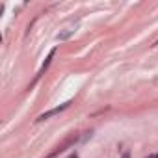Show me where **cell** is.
Returning <instances> with one entry per match:
<instances>
[{
    "mask_svg": "<svg viewBox=\"0 0 158 158\" xmlns=\"http://www.w3.org/2000/svg\"><path fill=\"white\" fill-rule=\"evenodd\" d=\"M69 106H71V101H67V102H63V104H60V106H56V108H52V110L45 112V114H39V115L35 117V123L47 121L48 117H52V115H58V114H61V112H63V110H67Z\"/></svg>",
    "mask_w": 158,
    "mask_h": 158,
    "instance_id": "obj_1",
    "label": "cell"
},
{
    "mask_svg": "<svg viewBox=\"0 0 158 158\" xmlns=\"http://www.w3.org/2000/svg\"><path fill=\"white\" fill-rule=\"evenodd\" d=\"M76 139H78V136H76V134H71V136H69V138H65V141H63L61 145H58V147H56V149H54V151H52V152H50V154L47 156V158H56V156H58L60 152H63V151H65L67 147H71V145H73V143H74Z\"/></svg>",
    "mask_w": 158,
    "mask_h": 158,
    "instance_id": "obj_2",
    "label": "cell"
},
{
    "mask_svg": "<svg viewBox=\"0 0 158 158\" xmlns=\"http://www.w3.org/2000/svg\"><path fill=\"white\" fill-rule=\"evenodd\" d=\"M54 54H56V48H52V50H50V54H48V58L45 60V63H43V67H41V69H39V73L35 74V82H37V80H39V78H41V76L45 74V71H47V67L50 65V61H52V58H54Z\"/></svg>",
    "mask_w": 158,
    "mask_h": 158,
    "instance_id": "obj_3",
    "label": "cell"
},
{
    "mask_svg": "<svg viewBox=\"0 0 158 158\" xmlns=\"http://www.w3.org/2000/svg\"><path fill=\"white\" fill-rule=\"evenodd\" d=\"M121 158H130V152H128V151H127V152H123V156H121Z\"/></svg>",
    "mask_w": 158,
    "mask_h": 158,
    "instance_id": "obj_4",
    "label": "cell"
},
{
    "mask_svg": "<svg viewBox=\"0 0 158 158\" xmlns=\"http://www.w3.org/2000/svg\"><path fill=\"white\" fill-rule=\"evenodd\" d=\"M149 158H156V156H149Z\"/></svg>",
    "mask_w": 158,
    "mask_h": 158,
    "instance_id": "obj_5",
    "label": "cell"
},
{
    "mask_svg": "<svg viewBox=\"0 0 158 158\" xmlns=\"http://www.w3.org/2000/svg\"><path fill=\"white\" fill-rule=\"evenodd\" d=\"M156 45H158V41H156V43H154V47H156Z\"/></svg>",
    "mask_w": 158,
    "mask_h": 158,
    "instance_id": "obj_6",
    "label": "cell"
},
{
    "mask_svg": "<svg viewBox=\"0 0 158 158\" xmlns=\"http://www.w3.org/2000/svg\"><path fill=\"white\" fill-rule=\"evenodd\" d=\"M156 158H158V154H156Z\"/></svg>",
    "mask_w": 158,
    "mask_h": 158,
    "instance_id": "obj_7",
    "label": "cell"
}]
</instances>
